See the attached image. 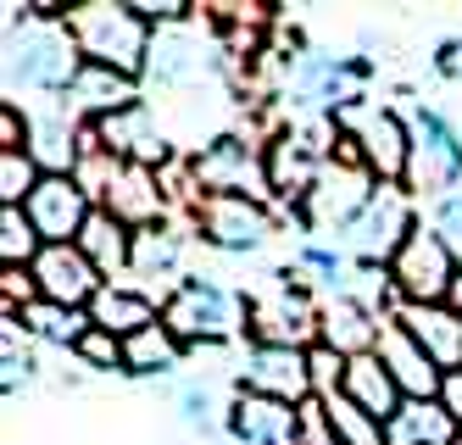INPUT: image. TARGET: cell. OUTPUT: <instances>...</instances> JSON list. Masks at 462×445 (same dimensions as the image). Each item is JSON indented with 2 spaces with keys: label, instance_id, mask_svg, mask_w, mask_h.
Wrapping results in <instances>:
<instances>
[{
  "label": "cell",
  "instance_id": "obj_12",
  "mask_svg": "<svg viewBox=\"0 0 462 445\" xmlns=\"http://www.w3.org/2000/svg\"><path fill=\"white\" fill-rule=\"evenodd\" d=\"M240 390L268 395V401H290V406L318 401L312 351H295V346H251L245 362H240Z\"/></svg>",
  "mask_w": 462,
  "mask_h": 445
},
{
  "label": "cell",
  "instance_id": "obj_2",
  "mask_svg": "<svg viewBox=\"0 0 462 445\" xmlns=\"http://www.w3.org/2000/svg\"><path fill=\"white\" fill-rule=\"evenodd\" d=\"M162 323L173 329V339L189 351H212V346H228L240 329H245V295H235L228 284H217L212 273H189L168 290L162 301Z\"/></svg>",
  "mask_w": 462,
  "mask_h": 445
},
{
  "label": "cell",
  "instance_id": "obj_26",
  "mask_svg": "<svg viewBox=\"0 0 462 445\" xmlns=\"http://www.w3.org/2000/svg\"><path fill=\"white\" fill-rule=\"evenodd\" d=\"M34 134H28V156L40 162V173H73L79 167V151H84V128L73 123L68 107H56L45 117H28Z\"/></svg>",
  "mask_w": 462,
  "mask_h": 445
},
{
  "label": "cell",
  "instance_id": "obj_13",
  "mask_svg": "<svg viewBox=\"0 0 462 445\" xmlns=\"http://www.w3.org/2000/svg\"><path fill=\"white\" fill-rule=\"evenodd\" d=\"M23 212H28V223L40 228L45 246H79L84 223L95 218V200H89V190L73 173H45L40 190L23 200Z\"/></svg>",
  "mask_w": 462,
  "mask_h": 445
},
{
  "label": "cell",
  "instance_id": "obj_25",
  "mask_svg": "<svg viewBox=\"0 0 462 445\" xmlns=\"http://www.w3.org/2000/svg\"><path fill=\"white\" fill-rule=\"evenodd\" d=\"M89 323L106 329V334H117V339H134L140 329L162 323V306H156V295H145L134 284H106L101 295L89 301Z\"/></svg>",
  "mask_w": 462,
  "mask_h": 445
},
{
  "label": "cell",
  "instance_id": "obj_28",
  "mask_svg": "<svg viewBox=\"0 0 462 445\" xmlns=\"http://www.w3.org/2000/svg\"><path fill=\"white\" fill-rule=\"evenodd\" d=\"M179 367H184V346L168 323H151L134 339H123V373H134V379H168Z\"/></svg>",
  "mask_w": 462,
  "mask_h": 445
},
{
  "label": "cell",
  "instance_id": "obj_30",
  "mask_svg": "<svg viewBox=\"0 0 462 445\" xmlns=\"http://www.w3.org/2000/svg\"><path fill=\"white\" fill-rule=\"evenodd\" d=\"M184 267V228L173 223H156V228H140L134 234V279L156 284V279H173V273Z\"/></svg>",
  "mask_w": 462,
  "mask_h": 445
},
{
  "label": "cell",
  "instance_id": "obj_7",
  "mask_svg": "<svg viewBox=\"0 0 462 445\" xmlns=\"http://www.w3.org/2000/svg\"><path fill=\"white\" fill-rule=\"evenodd\" d=\"M384 279H390L395 306H435V301H451V284L462 279V262L435 228L418 223V234L384 267Z\"/></svg>",
  "mask_w": 462,
  "mask_h": 445
},
{
  "label": "cell",
  "instance_id": "obj_8",
  "mask_svg": "<svg viewBox=\"0 0 462 445\" xmlns=\"http://www.w3.org/2000/svg\"><path fill=\"white\" fill-rule=\"evenodd\" d=\"M195 195H262L268 190V151L245 134H217L184 162Z\"/></svg>",
  "mask_w": 462,
  "mask_h": 445
},
{
  "label": "cell",
  "instance_id": "obj_45",
  "mask_svg": "<svg viewBox=\"0 0 462 445\" xmlns=\"http://www.w3.org/2000/svg\"><path fill=\"white\" fill-rule=\"evenodd\" d=\"M451 306H457V312H462V279L451 284Z\"/></svg>",
  "mask_w": 462,
  "mask_h": 445
},
{
  "label": "cell",
  "instance_id": "obj_32",
  "mask_svg": "<svg viewBox=\"0 0 462 445\" xmlns=\"http://www.w3.org/2000/svg\"><path fill=\"white\" fill-rule=\"evenodd\" d=\"M323 401V418H328V434H335L340 445H390V434H384V423L379 418H368L362 406L346 395V390H335V395H318Z\"/></svg>",
  "mask_w": 462,
  "mask_h": 445
},
{
  "label": "cell",
  "instance_id": "obj_10",
  "mask_svg": "<svg viewBox=\"0 0 462 445\" xmlns=\"http://www.w3.org/2000/svg\"><path fill=\"white\" fill-rule=\"evenodd\" d=\"M340 134L351 140L356 162L368 167L379 184H407V156H412V128L390 107H351L340 112Z\"/></svg>",
  "mask_w": 462,
  "mask_h": 445
},
{
  "label": "cell",
  "instance_id": "obj_23",
  "mask_svg": "<svg viewBox=\"0 0 462 445\" xmlns=\"http://www.w3.org/2000/svg\"><path fill=\"white\" fill-rule=\"evenodd\" d=\"M201 40L189 33V23H173V28H156L151 33V56H145V84L151 89H184L201 79Z\"/></svg>",
  "mask_w": 462,
  "mask_h": 445
},
{
  "label": "cell",
  "instance_id": "obj_35",
  "mask_svg": "<svg viewBox=\"0 0 462 445\" xmlns=\"http://www.w3.org/2000/svg\"><path fill=\"white\" fill-rule=\"evenodd\" d=\"M40 162L28 151H0V207H23L28 195L40 190Z\"/></svg>",
  "mask_w": 462,
  "mask_h": 445
},
{
  "label": "cell",
  "instance_id": "obj_22",
  "mask_svg": "<svg viewBox=\"0 0 462 445\" xmlns=\"http://www.w3.org/2000/svg\"><path fill=\"white\" fill-rule=\"evenodd\" d=\"M61 107L84 112L89 123H101V117H112L123 107H140V79L117 73V67H101V61H84L79 79H73V89L61 95Z\"/></svg>",
  "mask_w": 462,
  "mask_h": 445
},
{
  "label": "cell",
  "instance_id": "obj_41",
  "mask_svg": "<svg viewBox=\"0 0 462 445\" xmlns=\"http://www.w3.org/2000/svg\"><path fill=\"white\" fill-rule=\"evenodd\" d=\"M312 379H318V395H335L346 379V357H335L328 346H312Z\"/></svg>",
  "mask_w": 462,
  "mask_h": 445
},
{
  "label": "cell",
  "instance_id": "obj_29",
  "mask_svg": "<svg viewBox=\"0 0 462 445\" xmlns=\"http://www.w3.org/2000/svg\"><path fill=\"white\" fill-rule=\"evenodd\" d=\"M28 339L40 346H61V351H79V339L89 334V312H73V306H56V301H34L12 318Z\"/></svg>",
  "mask_w": 462,
  "mask_h": 445
},
{
  "label": "cell",
  "instance_id": "obj_37",
  "mask_svg": "<svg viewBox=\"0 0 462 445\" xmlns=\"http://www.w3.org/2000/svg\"><path fill=\"white\" fill-rule=\"evenodd\" d=\"M73 357H79L84 367H95V373H123V339L89 323V334L79 339V351H73Z\"/></svg>",
  "mask_w": 462,
  "mask_h": 445
},
{
  "label": "cell",
  "instance_id": "obj_34",
  "mask_svg": "<svg viewBox=\"0 0 462 445\" xmlns=\"http://www.w3.org/2000/svg\"><path fill=\"white\" fill-rule=\"evenodd\" d=\"M173 406H179V423L189 434H207V429H217V418H228V413H217V385L212 379H179Z\"/></svg>",
  "mask_w": 462,
  "mask_h": 445
},
{
  "label": "cell",
  "instance_id": "obj_42",
  "mask_svg": "<svg viewBox=\"0 0 462 445\" xmlns=\"http://www.w3.org/2000/svg\"><path fill=\"white\" fill-rule=\"evenodd\" d=\"M301 445H340L328 434V418H323V401H307V429H301Z\"/></svg>",
  "mask_w": 462,
  "mask_h": 445
},
{
  "label": "cell",
  "instance_id": "obj_36",
  "mask_svg": "<svg viewBox=\"0 0 462 445\" xmlns=\"http://www.w3.org/2000/svg\"><path fill=\"white\" fill-rule=\"evenodd\" d=\"M28 379H34V351L17 346V323L6 318V329H0V390L17 395Z\"/></svg>",
  "mask_w": 462,
  "mask_h": 445
},
{
  "label": "cell",
  "instance_id": "obj_27",
  "mask_svg": "<svg viewBox=\"0 0 462 445\" xmlns=\"http://www.w3.org/2000/svg\"><path fill=\"white\" fill-rule=\"evenodd\" d=\"M79 251L101 267L106 279H112V273H128V267H134V228L117 223L106 207H95V218H89L84 234H79Z\"/></svg>",
  "mask_w": 462,
  "mask_h": 445
},
{
  "label": "cell",
  "instance_id": "obj_14",
  "mask_svg": "<svg viewBox=\"0 0 462 445\" xmlns=\"http://www.w3.org/2000/svg\"><path fill=\"white\" fill-rule=\"evenodd\" d=\"M89 134L123 167H151V173H168V167H173V151H168V140H162V128H156V117H151L145 100H140V107H123V112L101 117V123H89Z\"/></svg>",
  "mask_w": 462,
  "mask_h": 445
},
{
  "label": "cell",
  "instance_id": "obj_33",
  "mask_svg": "<svg viewBox=\"0 0 462 445\" xmlns=\"http://www.w3.org/2000/svg\"><path fill=\"white\" fill-rule=\"evenodd\" d=\"M45 251L40 228L28 223L23 207H0V267H34V256Z\"/></svg>",
  "mask_w": 462,
  "mask_h": 445
},
{
  "label": "cell",
  "instance_id": "obj_18",
  "mask_svg": "<svg viewBox=\"0 0 462 445\" xmlns=\"http://www.w3.org/2000/svg\"><path fill=\"white\" fill-rule=\"evenodd\" d=\"M379 334H384V318H379V306H368L362 295L340 290V295H328L323 301V312H318V346H328L335 357H368L379 346Z\"/></svg>",
  "mask_w": 462,
  "mask_h": 445
},
{
  "label": "cell",
  "instance_id": "obj_20",
  "mask_svg": "<svg viewBox=\"0 0 462 445\" xmlns=\"http://www.w3.org/2000/svg\"><path fill=\"white\" fill-rule=\"evenodd\" d=\"M168 200L173 195H168V179H162V173H151V167H117V179H112L101 207L140 234V228L168 223Z\"/></svg>",
  "mask_w": 462,
  "mask_h": 445
},
{
  "label": "cell",
  "instance_id": "obj_17",
  "mask_svg": "<svg viewBox=\"0 0 462 445\" xmlns=\"http://www.w3.org/2000/svg\"><path fill=\"white\" fill-rule=\"evenodd\" d=\"M362 79H368V61L351 56H301L290 67V89L328 112H351L362 100Z\"/></svg>",
  "mask_w": 462,
  "mask_h": 445
},
{
  "label": "cell",
  "instance_id": "obj_19",
  "mask_svg": "<svg viewBox=\"0 0 462 445\" xmlns=\"http://www.w3.org/2000/svg\"><path fill=\"white\" fill-rule=\"evenodd\" d=\"M374 357L390 367V379L402 385V395L407 401H440V379L446 373L429 362V351L418 346V339L395 323V318H384V334H379V346H374Z\"/></svg>",
  "mask_w": 462,
  "mask_h": 445
},
{
  "label": "cell",
  "instance_id": "obj_5",
  "mask_svg": "<svg viewBox=\"0 0 462 445\" xmlns=\"http://www.w3.org/2000/svg\"><path fill=\"white\" fill-rule=\"evenodd\" d=\"M374 195H379V179L368 173V167L356 162V151H351V140L340 134V156L318 173V184L307 190V200L295 212H301V223L312 228V234H351V223L374 207Z\"/></svg>",
  "mask_w": 462,
  "mask_h": 445
},
{
  "label": "cell",
  "instance_id": "obj_24",
  "mask_svg": "<svg viewBox=\"0 0 462 445\" xmlns=\"http://www.w3.org/2000/svg\"><path fill=\"white\" fill-rule=\"evenodd\" d=\"M340 390L362 406V413H368V418H379L384 429L395 423V413H402V406H407V395H402V385H395L390 379V367L368 351V357H351L346 362V379H340Z\"/></svg>",
  "mask_w": 462,
  "mask_h": 445
},
{
  "label": "cell",
  "instance_id": "obj_4",
  "mask_svg": "<svg viewBox=\"0 0 462 445\" xmlns=\"http://www.w3.org/2000/svg\"><path fill=\"white\" fill-rule=\"evenodd\" d=\"M318 312L307 295V279L301 267L295 273H279L268 290H256L245 301V334L251 346H295V351H312L318 346Z\"/></svg>",
  "mask_w": 462,
  "mask_h": 445
},
{
  "label": "cell",
  "instance_id": "obj_38",
  "mask_svg": "<svg viewBox=\"0 0 462 445\" xmlns=\"http://www.w3.org/2000/svg\"><path fill=\"white\" fill-rule=\"evenodd\" d=\"M346 251H335V246H318V239H312V246H301V273H318V279L323 284H335V295H340V284H346Z\"/></svg>",
  "mask_w": 462,
  "mask_h": 445
},
{
  "label": "cell",
  "instance_id": "obj_39",
  "mask_svg": "<svg viewBox=\"0 0 462 445\" xmlns=\"http://www.w3.org/2000/svg\"><path fill=\"white\" fill-rule=\"evenodd\" d=\"M429 228H435L451 251H462V190H451L446 200H435V207H429Z\"/></svg>",
  "mask_w": 462,
  "mask_h": 445
},
{
  "label": "cell",
  "instance_id": "obj_43",
  "mask_svg": "<svg viewBox=\"0 0 462 445\" xmlns=\"http://www.w3.org/2000/svg\"><path fill=\"white\" fill-rule=\"evenodd\" d=\"M440 406H446V418L462 429V367L457 373H446V379H440Z\"/></svg>",
  "mask_w": 462,
  "mask_h": 445
},
{
  "label": "cell",
  "instance_id": "obj_9",
  "mask_svg": "<svg viewBox=\"0 0 462 445\" xmlns=\"http://www.w3.org/2000/svg\"><path fill=\"white\" fill-rule=\"evenodd\" d=\"M189 223L223 256H251V251L268 246V234H273V212H268L262 195H201L189 207Z\"/></svg>",
  "mask_w": 462,
  "mask_h": 445
},
{
  "label": "cell",
  "instance_id": "obj_15",
  "mask_svg": "<svg viewBox=\"0 0 462 445\" xmlns=\"http://www.w3.org/2000/svg\"><path fill=\"white\" fill-rule=\"evenodd\" d=\"M28 273H34V284H40V301L73 306V312H89V301L106 290V273L95 267L79 246H45Z\"/></svg>",
  "mask_w": 462,
  "mask_h": 445
},
{
  "label": "cell",
  "instance_id": "obj_16",
  "mask_svg": "<svg viewBox=\"0 0 462 445\" xmlns=\"http://www.w3.org/2000/svg\"><path fill=\"white\" fill-rule=\"evenodd\" d=\"M228 434L240 445H301L307 429V406H290V401H268V395H251L240 390L228 401Z\"/></svg>",
  "mask_w": 462,
  "mask_h": 445
},
{
  "label": "cell",
  "instance_id": "obj_6",
  "mask_svg": "<svg viewBox=\"0 0 462 445\" xmlns=\"http://www.w3.org/2000/svg\"><path fill=\"white\" fill-rule=\"evenodd\" d=\"M412 128V156H407V195L423 200H446L462 184V134L435 112V107H412L407 112Z\"/></svg>",
  "mask_w": 462,
  "mask_h": 445
},
{
  "label": "cell",
  "instance_id": "obj_21",
  "mask_svg": "<svg viewBox=\"0 0 462 445\" xmlns=\"http://www.w3.org/2000/svg\"><path fill=\"white\" fill-rule=\"evenodd\" d=\"M390 318L429 351V362H435L440 373H457V367H462V312H457L451 301H435V306H395Z\"/></svg>",
  "mask_w": 462,
  "mask_h": 445
},
{
  "label": "cell",
  "instance_id": "obj_11",
  "mask_svg": "<svg viewBox=\"0 0 462 445\" xmlns=\"http://www.w3.org/2000/svg\"><path fill=\"white\" fill-rule=\"evenodd\" d=\"M418 234V218H412V195L402 184H379L374 207L362 212L346 234V251L362 262V267H390L395 251Z\"/></svg>",
  "mask_w": 462,
  "mask_h": 445
},
{
  "label": "cell",
  "instance_id": "obj_44",
  "mask_svg": "<svg viewBox=\"0 0 462 445\" xmlns=\"http://www.w3.org/2000/svg\"><path fill=\"white\" fill-rule=\"evenodd\" d=\"M435 67H440V73H446L451 84H462V33H457V40H446V45L435 51Z\"/></svg>",
  "mask_w": 462,
  "mask_h": 445
},
{
  "label": "cell",
  "instance_id": "obj_40",
  "mask_svg": "<svg viewBox=\"0 0 462 445\" xmlns=\"http://www.w3.org/2000/svg\"><path fill=\"white\" fill-rule=\"evenodd\" d=\"M28 134L34 123L17 112V100H0V151H28Z\"/></svg>",
  "mask_w": 462,
  "mask_h": 445
},
{
  "label": "cell",
  "instance_id": "obj_31",
  "mask_svg": "<svg viewBox=\"0 0 462 445\" xmlns=\"http://www.w3.org/2000/svg\"><path fill=\"white\" fill-rule=\"evenodd\" d=\"M384 434H390V445H457L462 429L446 418L440 401H407Z\"/></svg>",
  "mask_w": 462,
  "mask_h": 445
},
{
  "label": "cell",
  "instance_id": "obj_3",
  "mask_svg": "<svg viewBox=\"0 0 462 445\" xmlns=\"http://www.w3.org/2000/svg\"><path fill=\"white\" fill-rule=\"evenodd\" d=\"M12 23L23 17V6H6ZM84 67V51L73 45L68 28L56 23H28L23 33H6V89H34V95H68Z\"/></svg>",
  "mask_w": 462,
  "mask_h": 445
},
{
  "label": "cell",
  "instance_id": "obj_1",
  "mask_svg": "<svg viewBox=\"0 0 462 445\" xmlns=\"http://www.w3.org/2000/svg\"><path fill=\"white\" fill-rule=\"evenodd\" d=\"M68 33L84 51V61L117 67L128 79H145V56H151V23L128 6V0H79L68 12Z\"/></svg>",
  "mask_w": 462,
  "mask_h": 445
}]
</instances>
